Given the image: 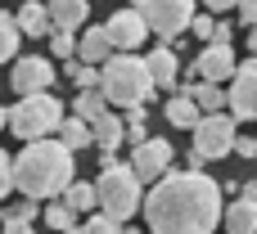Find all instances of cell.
<instances>
[{"label": "cell", "instance_id": "1", "mask_svg": "<svg viewBox=\"0 0 257 234\" xmlns=\"http://www.w3.org/2000/svg\"><path fill=\"white\" fill-rule=\"evenodd\" d=\"M226 189L208 171H167L154 180L149 198H140L154 234H212L221 225Z\"/></svg>", "mask_w": 257, "mask_h": 234}, {"label": "cell", "instance_id": "2", "mask_svg": "<svg viewBox=\"0 0 257 234\" xmlns=\"http://www.w3.org/2000/svg\"><path fill=\"white\" fill-rule=\"evenodd\" d=\"M72 185V153L59 140H32L14 158V189L23 198H54Z\"/></svg>", "mask_w": 257, "mask_h": 234}, {"label": "cell", "instance_id": "3", "mask_svg": "<svg viewBox=\"0 0 257 234\" xmlns=\"http://www.w3.org/2000/svg\"><path fill=\"white\" fill-rule=\"evenodd\" d=\"M99 95L108 108H145V99L154 95V81H149V68L140 54H108L104 68H99Z\"/></svg>", "mask_w": 257, "mask_h": 234}, {"label": "cell", "instance_id": "4", "mask_svg": "<svg viewBox=\"0 0 257 234\" xmlns=\"http://www.w3.org/2000/svg\"><path fill=\"white\" fill-rule=\"evenodd\" d=\"M99 162H104V171H99V180H95V207L113 221V225H126L136 212H140V176L126 167V162H117L113 153H99Z\"/></svg>", "mask_w": 257, "mask_h": 234}, {"label": "cell", "instance_id": "5", "mask_svg": "<svg viewBox=\"0 0 257 234\" xmlns=\"http://www.w3.org/2000/svg\"><path fill=\"white\" fill-rule=\"evenodd\" d=\"M59 122H63V104H59L50 90H41V95H23L14 108H5V126H9L23 144H32V140H50Z\"/></svg>", "mask_w": 257, "mask_h": 234}, {"label": "cell", "instance_id": "6", "mask_svg": "<svg viewBox=\"0 0 257 234\" xmlns=\"http://www.w3.org/2000/svg\"><path fill=\"white\" fill-rule=\"evenodd\" d=\"M131 9L163 45H172L181 32H190V18H194V0H131Z\"/></svg>", "mask_w": 257, "mask_h": 234}, {"label": "cell", "instance_id": "7", "mask_svg": "<svg viewBox=\"0 0 257 234\" xmlns=\"http://www.w3.org/2000/svg\"><path fill=\"white\" fill-rule=\"evenodd\" d=\"M190 131H194V149H190V153H194L199 162H217V158H226L230 144H235V135H239L230 113H208V117H199Z\"/></svg>", "mask_w": 257, "mask_h": 234}, {"label": "cell", "instance_id": "8", "mask_svg": "<svg viewBox=\"0 0 257 234\" xmlns=\"http://www.w3.org/2000/svg\"><path fill=\"white\" fill-rule=\"evenodd\" d=\"M230 117H244V122H257V59L248 63H235V77H230Z\"/></svg>", "mask_w": 257, "mask_h": 234}, {"label": "cell", "instance_id": "9", "mask_svg": "<svg viewBox=\"0 0 257 234\" xmlns=\"http://www.w3.org/2000/svg\"><path fill=\"white\" fill-rule=\"evenodd\" d=\"M104 36H108L113 54H136V50L149 41V27L140 23V14H136V9H117V14L104 23Z\"/></svg>", "mask_w": 257, "mask_h": 234}, {"label": "cell", "instance_id": "10", "mask_svg": "<svg viewBox=\"0 0 257 234\" xmlns=\"http://www.w3.org/2000/svg\"><path fill=\"white\" fill-rule=\"evenodd\" d=\"M126 167L140 176V185H145V180H163V176L172 171V144L149 135L145 144H136V149H131V162H126Z\"/></svg>", "mask_w": 257, "mask_h": 234}, {"label": "cell", "instance_id": "11", "mask_svg": "<svg viewBox=\"0 0 257 234\" xmlns=\"http://www.w3.org/2000/svg\"><path fill=\"white\" fill-rule=\"evenodd\" d=\"M9 86L18 95H41L54 86V63L41 59V54H27V59H14V72H9Z\"/></svg>", "mask_w": 257, "mask_h": 234}, {"label": "cell", "instance_id": "12", "mask_svg": "<svg viewBox=\"0 0 257 234\" xmlns=\"http://www.w3.org/2000/svg\"><path fill=\"white\" fill-rule=\"evenodd\" d=\"M145 68H149V81H154V90H176L181 86V59H176V50L172 45H154L149 54H145Z\"/></svg>", "mask_w": 257, "mask_h": 234}, {"label": "cell", "instance_id": "13", "mask_svg": "<svg viewBox=\"0 0 257 234\" xmlns=\"http://www.w3.org/2000/svg\"><path fill=\"white\" fill-rule=\"evenodd\" d=\"M194 72L199 81L221 86L226 77H235V45H203V54L194 59Z\"/></svg>", "mask_w": 257, "mask_h": 234}, {"label": "cell", "instance_id": "14", "mask_svg": "<svg viewBox=\"0 0 257 234\" xmlns=\"http://www.w3.org/2000/svg\"><path fill=\"white\" fill-rule=\"evenodd\" d=\"M45 14H50V32H77V27H86L90 5L86 0H50Z\"/></svg>", "mask_w": 257, "mask_h": 234}, {"label": "cell", "instance_id": "15", "mask_svg": "<svg viewBox=\"0 0 257 234\" xmlns=\"http://www.w3.org/2000/svg\"><path fill=\"white\" fill-rule=\"evenodd\" d=\"M90 140L99 144V153H117L122 149V117L113 108H104L95 122H90Z\"/></svg>", "mask_w": 257, "mask_h": 234}, {"label": "cell", "instance_id": "16", "mask_svg": "<svg viewBox=\"0 0 257 234\" xmlns=\"http://www.w3.org/2000/svg\"><path fill=\"white\" fill-rule=\"evenodd\" d=\"M221 225L230 234H257V203L253 198H230V207H221Z\"/></svg>", "mask_w": 257, "mask_h": 234}, {"label": "cell", "instance_id": "17", "mask_svg": "<svg viewBox=\"0 0 257 234\" xmlns=\"http://www.w3.org/2000/svg\"><path fill=\"white\" fill-rule=\"evenodd\" d=\"M14 27H18V36H50V14H45V5H41V0H27V5L18 9Z\"/></svg>", "mask_w": 257, "mask_h": 234}, {"label": "cell", "instance_id": "18", "mask_svg": "<svg viewBox=\"0 0 257 234\" xmlns=\"http://www.w3.org/2000/svg\"><path fill=\"white\" fill-rule=\"evenodd\" d=\"M77 54H81V63H104L108 54H113V45H108V36H104V27H86L81 32V41H77Z\"/></svg>", "mask_w": 257, "mask_h": 234}, {"label": "cell", "instance_id": "19", "mask_svg": "<svg viewBox=\"0 0 257 234\" xmlns=\"http://www.w3.org/2000/svg\"><path fill=\"white\" fill-rule=\"evenodd\" d=\"M190 99H194V108L208 117V113H226V90L221 86H212V81H194L190 86Z\"/></svg>", "mask_w": 257, "mask_h": 234}, {"label": "cell", "instance_id": "20", "mask_svg": "<svg viewBox=\"0 0 257 234\" xmlns=\"http://www.w3.org/2000/svg\"><path fill=\"white\" fill-rule=\"evenodd\" d=\"M199 117H203V113L194 108V99H190V90H181V86H176V95L167 99V122H172V126H185V131H190V126H194Z\"/></svg>", "mask_w": 257, "mask_h": 234}, {"label": "cell", "instance_id": "21", "mask_svg": "<svg viewBox=\"0 0 257 234\" xmlns=\"http://www.w3.org/2000/svg\"><path fill=\"white\" fill-rule=\"evenodd\" d=\"M54 135H59V144H63L68 153H77V149L90 144V126H86L81 117H63V122L54 126Z\"/></svg>", "mask_w": 257, "mask_h": 234}, {"label": "cell", "instance_id": "22", "mask_svg": "<svg viewBox=\"0 0 257 234\" xmlns=\"http://www.w3.org/2000/svg\"><path fill=\"white\" fill-rule=\"evenodd\" d=\"M72 216H81V212H90L95 207V185H86V180H72L68 189H63V198H59Z\"/></svg>", "mask_w": 257, "mask_h": 234}, {"label": "cell", "instance_id": "23", "mask_svg": "<svg viewBox=\"0 0 257 234\" xmlns=\"http://www.w3.org/2000/svg\"><path fill=\"white\" fill-rule=\"evenodd\" d=\"M104 108H108V104H104V95H99V90H77V99H72V117H81L86 126H90Z\"/></svg>", "mask_w": 257, "mask_h": 234}, {"label": "cell", "instance_id": "24", "mask_svg": "<svg viewBox=\"0 0 257 234\" xmlns=\"http://www.w3.org/2000/svg\"><path fill=\"white\" fill-rule=\"evenodd\" d=\"M18 27H14V14H0V63H9L18 54Z\"/></svg>", "mask_w": 257, "mask_h": 234}, {"label": "cell", "instance_id": "25", "mask_svg": "<svg viewBox=\"0 0 257 234\" xmlns=\"http://www.w3.org/2000/svg\"><path fill=\"white\" fill-rule=\"evenodd\" d=\"M68 77L77 90H99V68H90V63H68Z\"/></svg>", "mask_w": 257, "mask_h": 234}, {"label": "cell", "instance_id": "26", "mask_svg": "<svg viewBox=\"0 0 257 234\" xmlns=\"http://www.w3.org/2000/svg\"><path fill=\"white\" fill-rule=\"evenodd\" d=\"M41 216H45V225H50V230H59V234L77 225V216H72V212H68L63 203H50V207H41Z\"/></svg>", "mask_w": 257, "mask_h": 234}, {"label": "cell", "instance_id": "27", "mask_svg": "<svg viewBox=\"0 0 257 234\" xmlns=\"http://www.w3.org/2000/svg\"><path fill=\"white\" fill-rule=\"evenodd\" d=\"M50 54H54V59H72V54H77V36H72V32H54V36H50Z\"/></svg>", "mask_w": 257, "mask_h": 234}, {"label": "cell", "instance_id": "28", "mask_svg": "<svg viewBox=\"0 0 257 234\" xmlns=\"http://www.w3.org/2000/svg\"><path fill=\"white\" fill-rule=\"evenodd\" d=\"M122 225H113L104 212H95V216H86V225H81V234H117Z\"/></svg>", "mask_w": 257, "mask_h": 234}, {"label": "cell", "instance_id": "29", "mask_svg": "<svg viewBox=\"0 0 257 234\" xmlns=\"http://www.w3.org/2000/svg\"><path fill=\"white\" fill-rule=\"evenodd\" d=\"M190 27H194V36H199V41H212L217 18H212V14H194V18H190Z\"/></svg>", "mask_w": 257, "mask_h": 234}, {"label": "cell", "instance_id": "30", "mask_svg": "<svg viewBox=\"0 0 257 234\" xmlns=\"http://www.w3.org/2000/svg\"><path fill=\"white\" fill-rule=\"evenodd\" d=\"M5 216H14V221H27V225H32V221L41 216V207H36V198H23V203H14V212H5Z\"/></svg>", "mask_w": 257, "mask_h": 234}, {"label": "cell", "instance_id": "31", "mask_svg": "<svg viewBox=\"0 0 257 234\" xmlns=\"http://www.w3.org/2000/svg\"><path fill=\"white\" fill-rule=\"evenodd\" d=\"M9 189H14V158L0 149V198H9Z\"/></svg>", "mask_w": 257, "mask_h": 234}, {"label": "cell", "instance_id": "32", "mask_svg": "<svg viewBox=\"0 0 257 234\" xmlns=\"http://www.w3.org/2000/svg\"><path fill=\"white\" fill-rule=\"evenodd\" d=\"M235 153H244V158H257V140L253 135H235V144H230Z\"/></svg>", "mask_w": 257, "mask_h": 234}, {"label": "cell", "instance_id": "33", "mask_svg": "<svg viewBox=\"0 0 257 234\" xmlns=\"http://www.w3.org/2000/svg\"><path fill=\"white\" fill-rule=\"evenodd\" d=\"M0 230H5V234H36L27 221H14V216H0Z\"/></svg>", "mask_w": 257, "mask_h": 234}, {"label": "cell", "instance_id": "34", "mask_svg": "<svg viewBox=\"0 0 257 234\" xmlns=\"http://www.w3.org/2000/svg\"><path fill=\"white\" fill-rule=\"evenodd\" d=\"M239 14H244V23L257 27V0H239Z\"/></svg>", "mask_w": 257, "mask_h": 234}, {"label": "cell", "instance_id": "35", "mask_svg": "<svg viewBox=\"0 0 257 234\" xmlns=\"http://www.w3.org/2000/svg\"><path fill=\"white\" fill-rule=\"evenodd\" d=\"M203 5H208V9H217V14H221V9H235V5H239V0H203Z\"/></svg>", "mask_w": 257, "mask_h": 234}, {"label": "cell", "instance_id": "36", "mask_svg": "<svg viewBox=\"0 0 257 234\" xmlns=\"http://www.w3.org/2000/svg\"><path fill=\"white\" fill-rule=\"evenodd\" d=\"M244 198H253V203H257V180H248V185H244Z\"/></svg>", "mask_w": 257, "mask_h": 234}, {"label": "cell", "instance_id": "37", "mask_svg": "<svg viewBox=\"0 0 257 234\" xmlns=\"http://www.w3.org/2000/svg\"><path fill=\"white\" fill-rule=\"evenodd\" d=\"M248 45H253V59H257V27L248 32Z\"/></svg>", "mask_w": 257, "mask_h": 234}, {"label": "cell", "instance_id": "38", "mask_svg": "<svg viewBox=\"0 0 257 234\" xmlns=\"http://www.w3.org/2000/svg\"><path fill=\"white\" fill-rule=\"evenodd\" d=\"M117 234H140V230H131V225H122V230H117Z\"/></svg>", "mask_w": 257, "mask_h": 234}, {"label": "cell", "instance_id": "39", "mask_svg": "<svg viewBox=\"0 0 257 234\" xmlns=\"http://www.w3.org/2000/svg\"><path fill=\"white\" fill-rule=\"evenodd\" d=\"M63 234H81V225H72V230H63Z\"/></svg>", "mask_w": 257, "mask_h": 234}, {"label": "cell", "instance_id": "40", "mask_svg": "<svg viewBox=\"0 0 257 234\" xmlns=\"http://www.w3.org/2000/svg\"><path fill=\"white\" fill-rule=\"evenodd\" d=\"M0 131H5V108H0Z\"/></svg>", "mask_w": 257, "mask_h": 234}]
</instances>
